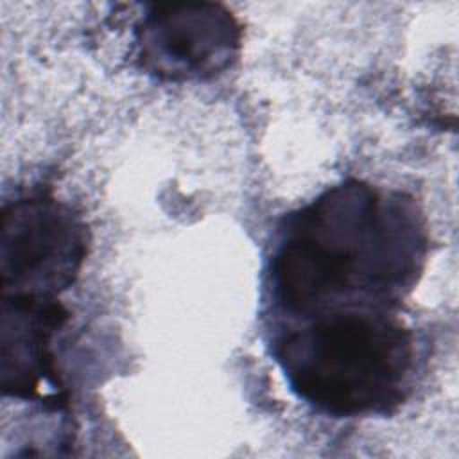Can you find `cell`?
<instances>
[{"mask_svg":"<svg viewBox=\"0 0 459 459\" xmlns=\"http://www.w3.org/2000/svg\"><path fill=\"white\" fill-rule=\"evenodd\" d=\"M290 389L332 416L382 414L405 398L414 342L382 308H339L292 319L273 344Z\"/></svg>","mask_w":459,"mask_h":459,"instance_id":"cell-2","label":"cell"},{"mask_svg":"<svg viewBox=\"0 0 459 459\" xmlns=\"http://www.w3.org/2000/svg\"><path fill=\"white\" fill-rule=\"evenodd\" d=\"M0 314L2 393L48 402L50 398L43 393L48 389L54 396L63 398L52 339L66 323L68 310L57 298L2 296Z\"/></svg>","mask_w":459,"mask_h":459,"instance_id":"cell-5","label":"cell"},{"mask_svg":"<svg viewBox=\"0 0 459 459\" xmlns=\"http://www.w3.org/2000/svg\"><path fill=\"white\" fill-rule=\"evenodd\" d=\"M136 61L149 75L206 81L238 59L242 27L221 4H152L134 30Z\"/></svg>","mask_w":459,"mask_h":459,"instance_id":"cell-4","label":"cell"},{"mask_svg":"<svg viewBox=\"0 0 459 459\" xmlns=\"http://www.w3.org/2000/svg\"><path fill=\"white\" fill-rule=\"evenodd\" d=\"M427 251L425 219L409 195L348 179L285 219L271 260L273 296L290 319L394 310Z\"/></svg>","mask_w":459,"mask_h":459,"instance_id":"cell-1","label":"cell"},{"mask_svg":"<svg viewBox=\"0 0 459 459\" xmlns=\"http://www.w3.org/2000/svg\"><path fill=\"white\" fill-rule=\"evenodd\" d=\"M88 230L63 201L36 192L5 203L0 226L2 296L57 298L77 278Z\"/></svg>","mask_w":459,"mask_h":459,"instance_id":"cell-3","label":"cell"}]
</instances>
